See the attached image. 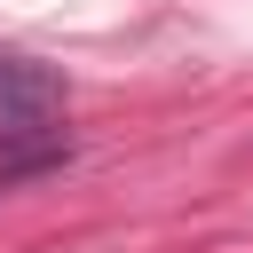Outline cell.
I'll use <instances>...</instances> for the list:
<instances>
[{
	"label": "cell",
	"mask_w": 253,
	"mask_h": 253,
	"mask_svg": "<svg viewBox=\"0 0 253 253\" xmlns=\"http://www.w3.org/2000/svg\"><path fill=\"white\" fill-rule=\"evenodd\" d=\"M63 111H71L63 71L0 47V158H63V142H55Z\"/></svg>",
	"instance_id": "1"
},
{
	"label": "cell",
	"mask_w": 253,
	"mask_h": 253,
	"mask_svg": "<svg viewBox=\"0 0 253 253\" xmlns=\"http://www.w3.org/2000/svg\"><path fill=\"white\" fill-rule=\"evenodd\" d=\"M47 166H63V158H0V190L32 182V174H47Z\"/></svg>",
	"instance_id": "2"
}]
</instances>
